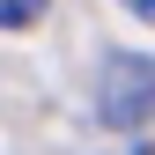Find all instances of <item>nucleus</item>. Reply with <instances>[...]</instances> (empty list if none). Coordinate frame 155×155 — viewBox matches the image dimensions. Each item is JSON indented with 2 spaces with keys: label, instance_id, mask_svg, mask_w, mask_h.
Returning <instances> with one entry per match:
<instances>
[{
  "label": "nucleus",
  "instance_id": "nucleus-1",
  "mask_svg": "<svg viewBox=\"0 0 155 155\" xmlns=\"http://www.w3.org/2000/svg\"><path fill=\"white\" fill-rule=\"evenodd\" d=\"M96 118L104 126H148L155 118V59H140V52H111L104 74H96Z\"/></svg>",
  "mask_w": 155,
  "mask_h": 155
},
{
  "label": "nucleus",
  "instance_id": "nucleus-2",
  "mask_svg": "<svg viewBox=\"0 0 155 155\" xmlns=\"http://www.w3.org/2000/svg\"><path fill=\"white\" fill-rule=\"evenodd\" d=\"M37 15H45V0H0V22L8 30H30Z\"/></svg>",
  "mask_w": 155,
  "mask_h": 155
},
{
  "label": "nucleus",
  "instance_id": "nucleus-3",
  "mask_svg": "<svg viewBox=\"0 0 155 155\" xmlns=\"http://www.w3.org/2000/svg\"><path fill=\"white\" fill-rule=\"evenodd\" d=\"M126 8H133V15H140V22H155V0H126Z\"/></svg>",
  "mask_w": 155,
  "mask_h": 155
}]
</instances>
